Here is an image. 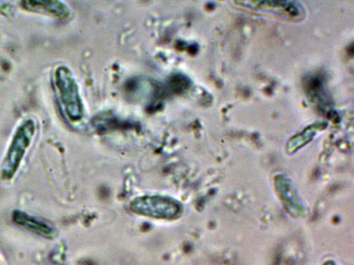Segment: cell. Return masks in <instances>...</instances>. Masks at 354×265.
I'll use <instances>...</instances> for the list:
<instances>
[{
  "label": "cell",
  "mask_w": 354,
  "mask_h": 265,
  "mask_svg": "<svg viewBox=\"0 0 354 265\" xmlns=\"http://www.w3.org/2000/svg\"><path fill=\"white\" fill-rule=\"evenodd\" d=\"M35 130L32 120L28 119L17 129L2 165V177L10 179L17 170Z\"/></svg>",
  "instance_id": "cell-1"
},
{
  "label": "cell",
  "mask_w": 354,
  "mask_h": 265,
  "mask_svg": "<svg viewBox=\"0 0 354 265\" xmlns=\"http://www.w3.org/2000/svg\"><path fill=\"white\" fill-rule=\"evenodd\" d=\"M55 85L59 99L66 115L73 121L81 118L82 107L76 84L70 72L65 67H59L55 72Z\"/></svg>",
  "instance_id": "cell-2"
},
{
  "label": "cell",
  "mask_w": 354,
  "mask_h": 265,
  "mask_svg": "<svg viewBox=\"0 0 354 265\" xmlns=\"http://www.w3.org/2000/svg\"><path fill=\"white\" fill-rule=\"evenodd\" d=\"M131 208L138 214L161 219L174 218L180 211L176 201L158 195L136 198L131 202Z\"/></svg>",
  "instance_id": "cell-3"
},
{
  "label": "cell",
  "mask_w": 354,
  "mask_h": 265,
  "mask_svg": "<svg viewBox=\"0 0 354 265\" xmlns=\"http://www.w3.org/2000/svg\"><path fill=\"white\" fill-rule=\"evenodd\" d=\"M244 8L270 13L278 17L299 20L304 16V9L299 2L292 1H247L234 2Z\"/></svg>",
  "instance_id": "cell-4"
},
{
  "label": "cell",
  "mask_w": 354,
  "mask_h": 265,
  "mask_svg": "<svg viewBox=\"0 0 354 265\" xmlns=\"http://www.w3.org/2000/svg\"><path fill=\"white\" fill-rule=\"evenodd\" d=\"M12 219L17 224L34 233L45 237L54 236V230L51 227L24 212L15 210L13 213Z\"/></svg>",
  "instance_id": "cell-5"
},
{
  "label": "cell",
  "mask_w": 354,
  "mask_h": 265,
  "mask_svg": "<svg viewBox=\"0 0 354 265\" xmlns=\"http://www.w3.org/2000/svg\"><path fill=\"white\" fill-rule=\"evenodd\" d=\"M21 3L28 10L48 14L58 18L65 17L68 13L66 6L59 1H25Z\"/></svg>",
  "instance_id": "cell-6"
},
{
  "label": "cell",
  "mask_w": 354,
  "mask_h": 265,
  "mask_svg": "<svg viewBox=\"0 0 354 265\" xmlns=\"http://www.w3.org/2000/svg\"><path fill=\"white\" fill-rule=\"evenodd\" d=\"M318 126H316L315 128L310 126L307 128L304 132L297 137L293 138V141H292L293 144V148H295V145L297 144L295 147V150L299 148L301 145L305 144L308 141L313 138L315 135V128H317Z\"/></svg>",
  "instance_id": "cell-7"
}]
</instances>
